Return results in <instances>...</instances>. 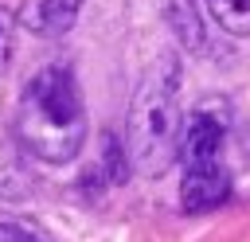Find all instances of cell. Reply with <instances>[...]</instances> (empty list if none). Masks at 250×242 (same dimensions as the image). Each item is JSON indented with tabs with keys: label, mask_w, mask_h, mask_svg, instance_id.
<instances>
[{
	"label": "cell",
	"mask_w": 250,
	"mask_h": 242,
	"mask_svg": "<svg viewBox=\"0 0 250 242\" xmlns=\"http://www.w3.org/2000/svg\"><path fill=\"white\" fill-rule=\"evenodd\" d=\"M8 47H12V23H8V16L0 12V70H4V62H8Z\"/></svg>",
	"instance_id": "30bf717a"
},
{
	"label": "cell",
	"mask_w": 250,
	"mask_h": 242,
	"mask_svg": "<svg viewBox=\"0 0 250 242\" xmlns=\"http://www.w3.org/2000/svg\"><path fill=\"white\" fill-rule=\"evenodd\" d=\"M31 195V172L23 168V148L16 133L8 137L0 129V199H27Z\"/></svg>",
	"instance_id": "8992f818"
},
{
	"label": "cell",
	"mask_w": 250,
	"mask_h": 242,
	"mask_svg": "<svg viewBox=\"0 0 250 242\" xmlns=\"http://www.w3.org/2000/svg\"><path fill=\"white\" fill-rule=\"evenodd\" d=\"M82 4H86V0H35V4L23 12V23H27L35 35H62V31L74 27Z\"/></svg>",
	"instance_id": "5b68a950"
},
{
	"label": "cell",
	"mask_w": 250,
	"mask_h": 242,
	"mask_svg": "<svg viewBox=\"0 0 250 242\" xmlns=\"http://www.w3.org/2000/svg\"><path fill=\"white\" fill-rule=\"evenodd\" d=\"M211 20L230 35H250V0H207Z\"/></svg>",
	"instance_id": "ba28073f"
},
{
	"label": "cell",
	"mask_w": 250,
	"mask_h": 242,
	"mask_svg": "<svg viewBox=\"0 0 250 242\" xmlns=\"http://www.w3.org/2000/svg\"><path fill=\"white\" fill-rule=\"evenodd\" d=\"M227 133H230V105L219 101V98L199 101V105L184 117V125H180V144H176L180 164L191 168V164L223 160Z\"/></svg>",
	"instance_id": "3957f363"
},
{
	"label": "cell",
	"mask_w": 250,
	"mask_h": 242,
	"mask_svg": "<svg viewBox=\"0 0 250 242\" xmlns=\"http://www.w3.org/2000/svg\"><path fill=\"white\" fill-rule=\"evenodd\" d=\"M0 242H47V238L31 234V230L20 226V222H4V219H0Z\"/></svg>",
	"instance_id": "9c48e42d"
},
{
	"label": "cell",
	"mask_w": 250,
	"mask_h": 242,
	"mask_svg": "<svg viewBox=\"0 0 250 242\" xmlns=\"http://www.w3.org/2000/svg\"><path fill=\"white\" fill-rule=\"evenodd\" d=\"M227 199H230V172L223 168V160L184 168V180H180V203H184V211L203 215V211L223 207Z\"/></svg>",
	"instance_id": "277c9868"
},
{
	"label": "cell",
	"mask_w": 250,
	"mask_h": 242,
	"mask_svg": "<svg viewBox=\"0 0 250 242\" xmlns=\"http://www.w3.org/2000/svg\"><path fill=\"white\" fill-rule=\"evenodd\" d=\"M12 133L20 148L43 164H66L78 156L86 141V105L70 66L51 62L23 82Z\"/></svg>",
	"instance_id": "6da1fadb"
},
{
	"label": "cell",
	"mask_w": 250,
	"mask_h": 242,
	"mask_svg": "<svg viewBox=\"0 0 250 242\" xmlns=\"http://www.w3.org/2000/svg\"><path fill=\"white\" fill-rule=\"evenodd\" d=\"M180 105H176V62L164 59L141 82L129 109V160L141 172H164L180 144Z\"/></svg>",
	"instance_id": "7a4b0ae2"
},
{
	"label": "cell",
	"mask_w": 250,
	"mask_h": 242,
	"mask_svg": "<svg viewBox=\"0 0 250 242\" xmlns=\"http://www.w3.org/2000/svg\"><path fill=\"white\" fill-rule=\"evenodd\" d=\"M168 23L176 31V39L188 47V51H207V27L199 20V8L195 0H168Z\"/></svg>",
	"instance_id": "52a82bcc"
}]
</instances>
